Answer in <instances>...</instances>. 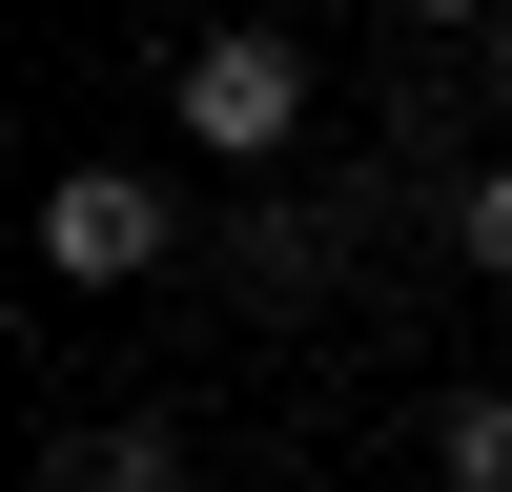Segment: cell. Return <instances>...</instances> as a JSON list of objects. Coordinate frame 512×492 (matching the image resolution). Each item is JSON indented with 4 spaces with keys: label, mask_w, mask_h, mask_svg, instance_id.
Segmentation results:
<instances>
[{
    "label": "cell",
    "mask_w": 512,
    "mask_h": 492,
    "mask_svg": "<svg viewBox=\"0 0 512 492\" xmlns=\"http://www.w3.org/2000/svg\"><path fill=\"white\" fill-rule=\"evenodd\" d=\"M164 123H185L205 164H287V144L328 123V82H308V41H287V21H205L185 82H164Z\"/></svg>",
    "instance_id": "cell-1"
},
{
    "label": "cell",
    "mask_w": 512,
    "mask_h": 492,
    "mask_svg": "<svg viewBox=\"0 0 512 492\" xmlns=\"http://www.w3.org/2000/svg\"><path fill=\"white\" fill-rule=\"evenodd\" d=\"M144 267H185V205L144 164H62L41 185V287H144Z\"/></svg>",
    "instance_id": "cell-2"
},
{
    "label": "cell",
    "mask_w": 512,
    "mask_h": 492,
    "mask_svg": "<svg viewBox=\"0 0 512 492\" xmlns=\"http://www.w3.org/2000/svg\"><path fill=\"white\" fill-rule=\"evenodd\" d=\"M41 492H205V472H185V431H164V410H82V431L41 451Z\"/></svg>",
    "instance_id": "cell-3"
},
{
    "label": "cell",
    "mask_w": 512,
    "mask_h": 492,
    "mask_svg": "<svg viewBox=\"0 0 512 492\" xmlns=\"http://www.w3.org/2000/svg\"><path fill=\"white\" fill-rule=\"evenodd\" d=\"M226 287H267V308H328V226H308V205H246Z\"/></svg>",
    "instance_id": "cell-4"
},
{
    "label": "cell",
    "mask_w": 512,
    "mask_h": 492,
    "mask_svg": "<svg viewBox=\"0 0 512 492\" xmlns=\"http://www.w3.org/2000/svg\"><path fill=\"white\" fill-rule=\"evenodd\" d=\"M410 451H431L451 492H512V390H431V431H410Z\"/></svg>",
    "instance_id": "cell-5"
},
{
    "label": "cell",
    "mask_w": 512,
    "mask_h": 492,
    "mask_svg": "<svg viewBox=\"0 0 512 492\" xmlns=\"http://www.w3.org/2000/svg\"><path fill=\"white\" fill-rule=\"evenodd\" d=\"M431 226H451V267H472V287H512V164H451Z\"/></svg>",
    "instance_id": "cell-6"
},
{
    "label": "cell",
    "mask_w": 512,
    "mask_h": 492,
    "mask_svg": "<svg viewBox=\"0 0 512 492\" xmlns=\"http://www.w3.org/2000/svg\"><path fill=\"white\" fill-rule=\"evenodd\" d=\"M390 21H410V41H492L512 0H390Z\"/></svg>",
    "instance_id": "cell-7"
},
{
    "label": "cell",
    "mask_w": 512,
    "mask_h": 492,
    "mask_svg": "<svg viewBox=\"0 0 512 492\" xmlns=\"http://www.w3.org/2000/svg\"><path fill=\"white\" fill-rule=\"evenodd\" d=\"M492 103H512V21H492Z\"/></svg>",
    "instance_id": "cell-8"
}]
</instances>
